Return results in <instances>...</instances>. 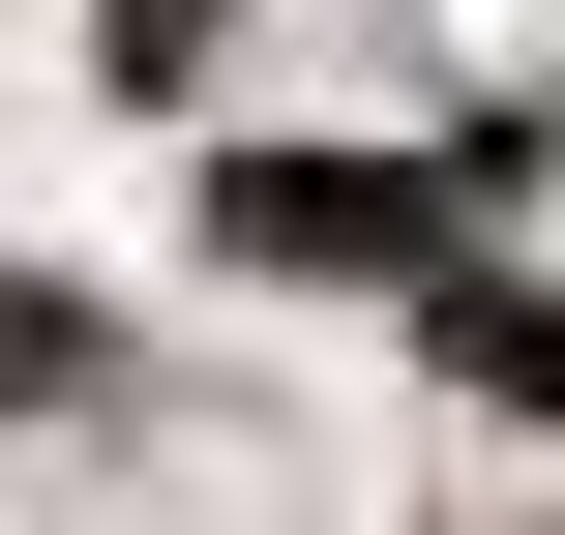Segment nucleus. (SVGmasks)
Masks as SVG:
<instances>
[{"label":"nucleus","mask_w":565,"mask_h":535,"mask_svg":"<svg viewBox=\"0 0 565 535\" xmlns=\"http://www.w3.org/2000/svg\"><path fill=\"white\" fill-rule=\"evenodd\" d=\"M209 208H238V268H417L447 298V179H387V149H238Z\"/></svg>","instance_id":"1"},{"label":"nucleus","mask_w":565,"mask_h":535,"mask_svg":"<svg viewBox=\"0 0 565 535\" xmlns=\"http://www.w3.org/2000/svg\"><path fill=\"white\" fill-rule=\"evenodd\" d=\"M89 30H119V89H179V60L238 30V0H89Z\"/></svg>","instance_id":"4"},{"label":"nucleus","mask_w":565,"mask_h":535,"mask_svg":"<svg viewBox=\"0 0 565 535\" xmlns=\"http://www.w3.org/2000/svg\"><path fill=\"white\" fill-rule=\"evenodd\" d=\"M447 357H477L507 417H565V328H536V298H477V268H447Z\"/></svg>","instance_id":"3"},{"label":"nucleus","mask_w":565,"mask_h":535,"mask_svg":"<svg viewBox=\"0 0 565 535\" xmlns=\"http://www.w3.org/2000/svg\"><path fill=\"white\" fill-rule=\"evenodd\" d=\"M60 387H89V298H60V268H0V417H60Z\"/></svg>","instance_id":"2"}]
</instances>
